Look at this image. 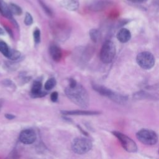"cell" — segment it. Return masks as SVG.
I'll return each instance as SVG.
<instances>
[{
    "label": "cell",
    "instance_id": "29",
    "mask_svg": "<svg viewBox=\"0 0 159 159\" xmlns=\"http://www.w3.org/2000/svg\"><path fill=\"white\" fill-rule=\"evenodd\" d=\"M1 106H2V102H1V101H0V109L1 108Z\"/></svg>",
    "mask_w": 159,
    "mask_h": 159
},
{
    "label": "cell",
    "instance_id": "6",
    "mask_svg": "<svg viewBox=\"0 0 159 159\" xmlns=\"http://www.w3.org/2000/svg\"><path fill=\"white\" fill-rule=\"evenodd\" d=\"M93 88L94 90L98 91L101 95L107 96L116 102L123 103V102H125V101L127 100L126 97H125L120 94L116 93L111 91V89L106 88L105 86L94 84H93Z\"/></svg>",
    "mask_w": 159,
    "mask_h": 159
},
{
    "label": "cell",
    "instance_id": "24",
    "mask_svg": "<svg viewBox=\"0 0 159 159\" xmlns=\"http://www.w3.org/2000/svg\"><path fill=\"white\" fill-rule=\"evenodd\" d=\"M33 22V18L32 16H31L30 14H29V12H27L25 14V19H24V23L25 25H30L32 24Z\"/></svg>",
    "mask_w": 159,
    "mask_h": 159
},
{
    "label": "cell",
    "instance_id": "7",
    "mask_svg": "<svg viewBox=\"0 0 159 159\" xmlns=\"http://www.w3.org/2000/svg\"><path fill=\"white\" fill-rule=\"evenodd\" d=\"M112 134L118 139L121 143V145L126 151L131 153H134L137 152V146L135 142L130 137L121 132L117 131L112 132Z\"/></svg>",
    "mask_w": 159,
    "mask_h": 159
},
{
    "label": "cell",
    "instance_id": "2",
    "mask_svg": "<svg viewBox=\"0 0 159 159\" xmlns=\"http://www.w3.org/2000/svg\"><path fill=\"white\" fill-rule=\"evenodd\" d=\"M51 29L54 37L60 41L67 39L71 32V27L65 20H58L52 22Z\"/></svg>",
    "mask_w": 159,
    "mask_h": 159
},
{
    "label": "cell",
    "instance_id": "10",
    "mask_svg": "<svg viewBox=\"0 0 159 159\" xmlns=\"http://www.w3.org/2000/svg\"><path fill=\"white\" fill-rule=\"evenodd\" d=\"M61 113L64 115H75V116H93L99 114L100 112L98 111H63Z\"/></svg>",
    "mask_w": 159,
    "mask_h": 159
},
{
    "label": "cell",
    "instance_id": "15",
    "mask_svg": "<svg viewBox=\"0 0 159 159\" xmlns=\"http://www.w3.org/2000/svg\"><path fill=\"white\" fill-rule=\"evenodd\" d=\"M109 4V1H99L98 2H95L94 3H93L89 8L94 11H101L102 9H105L108 5Z\"/></svg>",
    "mask_w": 159,
    "mask_h": 159
},
{
    "label": "cell",
    "instance_id": "23",
    "mask_svg": "<svg viewBox=\"0 0 159 159\" xmlns=\"http://www.w3.org/2000/svg\"><path fill=\"white\" fill-rule=\"evenodd\" d=\"M33 36H34V42L36 43H39L40 41V31L39 29L37 28L34 30L33 33Z\"/></svg>",
    "mask_w": 159,
    "mask_h": 159
},
{
    "label": "cell",
    "instance_id": "22",
    "mask_svg": "<svg viewBox=\"0 0 159 159\" xmlns=\"http://www.w3.org/2000/svg\"><path fill=\"white\" fill-rule=\"evenodd\" d=\"M39 4H40V6H42V9H43V11L45 12V13L48 16H52L53 13L52 10L41 0H39Z\"/></svg>",
    "mask_w": 159,
    "mask_h": 159
},
{
    "label": "cell",
    "instance_id": "1",
    "mask_svg": "<svg viewBox=\"0 0 159 159\" xmlns=\"http://www.w3.org/2000/svg\"><path fill=\"white\" fill-rule=\"evenodd\" d=\"M68 98L75 104L81 107H86L89 104V96L85 88L80 84L68 86L65 89Z\"/></svg>",
    "mask_w": 159,
    "mask_h": 159
},
{
    "label": "cell",
    "instance_id": "19",
    "mask_svg": "<svg viewBox=\"0 0 159 159\" xmlns=\"http://www.w3.org/2000/svg\"><path fill=\"white\" fill-rule=\"evenodd\" d=\"M55 85H56V80H55V79L53 78H50L45 83L44 88H45V89L46 90L48 91V90H50L52 88H53V87Z\"/></svg>",
    "mask_w": 159,
    "mask_h": 159
},
{
    "label": "cell",
    "instance_id": "26",
    "mask_svg": "<svg viewBox=\"0 0 159 159\" xmlns=\"http://www.w3.org/2000/svg\"><path fill=\"white\" fill-rule=\"evenodd\" d=\"M5 117H6V119H9V120H11V119H13L14 118H15V116L12 114H6Z\"/></svg>",
    "mask_w": 159,
    "mask_h": 159
},
{
    "label": "cell",
    "instance_id": "5",
    "mask_svg": "<svg viewBox=\"0 0 159 159\" xmlns=\"http://www.w3.org/2000/svg\"><path fill=\"white\" fill-rule=\"evenodd\" d=\"M136 136L140 142L148 145H155L158 141L157 133L150 129H143L137 133Z\"/></svg>",
    "mask_w": 159,
    "mask_h": 159
},
{
    "label": "cell",
    "instance_id": "12",
    "mask_svg": "<svg viewBox=\"0 0 159 159\" xmlns=\"http://www.w3.org/2000/svg\"><path fill=\"white\" fill-rule=\"evenodd\" d=\"M117 38L119 41L122 43L127 42L131 38V34L130 31L125 29L123 28L121 29L117 34Z\"/></svg>",
    "mask_w": 159,
    "mask_h": 159
},
{
    "label": "cell",
    "instance_id": "18",
    "mask_svg": "<svg viewBox=\"0 0 159 159\" xmlns=\"http://www.w3.org/2000/svg\"><path fill=\"white\" fill-rule=\"evenodd\" d=\"M9 9L11 14H13L15 15H20L22 14L21 8L16 4H11L9 6Z\"/></svg>",
    "mask_w": 159,
    "mask_h": 159
},
{
    "label": "cell",
    "instance_id": "17",
    "mask_svg": "<svg viewBox=\"0 0 159 159\" xmlns=\"http://www.w3.org/2000/svg\"><path fill=\"white\" fill-rule=\"evenodd\" d=\"M10 48L5 42L0 40V52L6 57H8Z\"/></svg>",
    "mask_w": 159,
    "mask_h": 159
},
{
    "label": "cell",
    "instance_id": "8",
    "mask_svg": "<svg viewBox=\"0 0 159 159\" xmlns=\"http://www.w3.org/2000/svg\"><path fill=\"white\" fill-rule=\"evenodd\" d=\"M138 65L143 69L149 70L155 65V57L149 52H142L139 53L136 58Z\"/></svg>",
    "mask_w": 159,
    "mask_h": 159
},
{
    "label": "cell",
    "instance_id": "28",
    "mask_svg": "<svg viewBox=\"0 0 159 159\" xmlns=\"http://www.w3.org/2000/svg\"><path fill=\"white\" fill-rule=\"evenodd\" d=\"M4 34V31L1 28H0V35H3Z\"/></svg>",
    "mask_w": 159,
    "mask_h": 159
},
{
    "label": "cell",
    "instance_id": "4",
    "mask_svg": "<svg viewBox=\"0 0 159 159\" xmlns=\"http://www.w3.org/2000/svg\"><path fill=\"white\" fill-rule=\"evenodd\" d=\"M116 55V47L114 43L111 40H106L102 46L100 58L104 63H111Z\"/></svg>",
    "mask_w": 159,
    "mask_h": 159
},
{
    "label": "cell",
    "instance_id": "16",
    "mask_svg": "<svg viewBox=\"0 0 159 159\" xmlns=\"http://www.w3.org/2000/svg\"><path fill=\"white\" fill-rule=\"evenodd\" d=\"M0 12L3 16L8 18L11 17L12 16V14L10 12L9 7H7V6L2 0H0Z\"/></svg>",
    "mask_w": 159,
    "mask_h": 159
},
{
    "label": "cell",
    "instance_id": "9",
    "mask_svg": "<svg viewBox=\"0 0 159 159\" xmlns=\"http://www.w3.org/2000/svg\"><path fill=\"white\" fill-rule=\"evenodd\" d=\"M19 140L24 144H31L36 140V134L33 129H25L20 132Z\"/></svg>",
    "mask_w": 159,
    "mask_h": 159
},
{
    "label": "cell",
    "instance_id": "3",
    "mask_svg": "<svg viewBox=\"0 0 159 159\" xmlns=\"http://www.w3.org/2000/svg\"><path fill=\"white\" fill-rule=\"evenodd\" d=\"M91 141L85 137H77L71 143L72 150L77 154H84L89 152L92 148Z\"/></svg>",
    "mask_w": 159,
    "mask_h": 159
},
{
    "label": "cell",
    "instance_id": "27",
    "mask_svg": "<svg viewBox=\"0 0 159 159\" xmlns=\"http://www.w3.org/2000/svg\"><path fill=\"white\" fill-rule=\"evenodd\" d=\"M128 1L132 2H135V3H142V2H146L147 0H128Z\"/></svg>",
    "mask_w": 159,
    "mask_h": 159
},
{
    "label": "cell",
    "instance_id": "13",
    "mask_svg": "<svg viewBox=\"0 0 159 159\" xmlns=\"http://www.w3.org/2000/svg\"><path fill=\"white\" fill-rule=\"evenodd\" d=\"M50 54L54 61H58L61 58V50L56 45H52L49 48Z\"/></svg>",
    "mask_w": 159,
    "mask_h": 159
},
{
    "label": "cell",
    "instance_id": "25",
    "mask_svg": "<svg viewBox=\"0 0 159 159\" xmlns=\"http://www.w3.org/2000/svg\"><path fill=\"white\" fill-rule=\"evenodd\" d=\"M58 93L56 92V91H55V92H53V93L51 94L50 99H51V100H52L53 102H55V101H57V100L58 99Z\"/></svg>",
    "mask_w": 159,
    "mask_h": 159
},
{
    "label": "cell",
    "instance_id": "21",
    "mask_svg": "<svg viewBox=\"0 0 159 159\" xmlns=\"http://www.w3.org/2000/svg\"><path fill=\"white\" fill-rule=\"evenodd\" d=\"M20 55V53L19 52H18L16 50L10 49L9 55H8L7 58H9L11 60H16V59L19 58Z\"/></svg>",
    "mask_w": 159,
    "mask_h": 159
},
{
    "label": "cell",
    "instance_id": "11",
    "mask_svg": "<svg viewBox=\"0 0 159 159\" xmlns=\"http://www.w3.org/2000/svg\"><path fill=\"white\" fill-rule=\"evenodd\" d=\"M31 94L33 97H41L45 94L42 91V83L40 81H35L33 83L32 89H31Z\"/></svg>",
    "mask_w": 159,
    "mask_h": 159
},
{
    "label": "cell",
    "instance_id": "20",
    "mask_svg": "<svg viewBox=\"0 0 159 159\" xmlns=\"http://www.w3.org/2000/svg\"><path fill=\"white\" fill-rule=\"evenodd\" d=\"M89 36L94 42H97L99 39V32L97 29H91L89 31Z\"/></svg>",
    "mask_w": 159,
    "mask_h": 159
},
{
    "label": "cell",
    "instance_id": "14",
    "mask_svg": "<svg viewBox=\"0 0 159 159\" xmlns=\"http://www.w3.org/2000/svg\"><path fill=\"white\" fill-rule=\"evenodd\" d=\"M61 4L65 9L74 11L78 8L79 1L78 0H63Z\"/></svg>",
    "mask_w": 159,
    "mask_h": 159
}]
</instances>
